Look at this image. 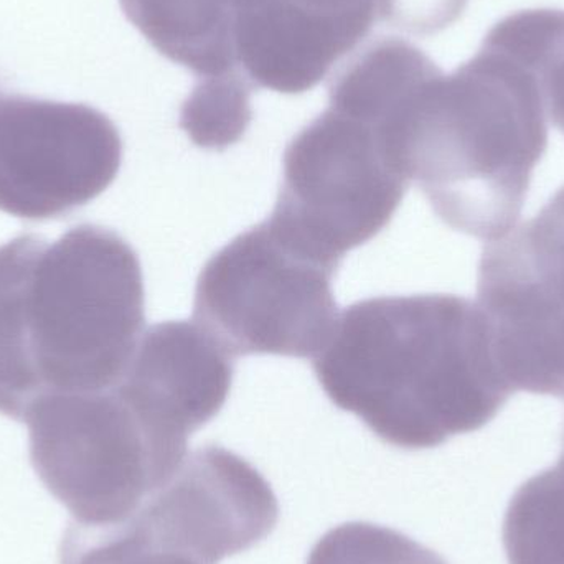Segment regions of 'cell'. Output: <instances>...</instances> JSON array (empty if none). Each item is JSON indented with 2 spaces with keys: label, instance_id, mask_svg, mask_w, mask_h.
<instances>
[{
  "label": "cell",
  "instance_id": "cell-15",
  "mask_svg": "<svg viewBox=\"0 0 564 564\" xmlns=\"http://www.w3.org/2000/svg\"><path fill=\"white\" fill-rule=\"evenodd\" d=\"M254 86L241 69L198 78L181 109V128L202 149L225 151L247 134L253 121Z\"/></svg>",
  "mask_w": 564,
  "mask_h": 564
},
{
  "label": "cell",
  "instance_id": "cell-9",
  "mask_svg": "<svg viewBox=\"0 0 564 564\" xmlns=\"http://www.w3.org/2000/svg\"><path fill=\"white\" fill-rule=\"evenodd\" d=\"M280 519L270 482L221 446L188 454L128 522L198 564H218L263 542Z\"/></svg>",
  "mask_w": 564,
  "mask_h": 564
},
{
  "label": "cell",
  "instance_id": "cell-13",
  "mask_svg": "<svg viewBox=\"0 0 564 564\" xmlns=\"http://www.w3.org/2000/svg\"><path fill=\"white\" fill-rule=\"evenodd\" d=\"M484 42L532 73L546 115L564 134V10H520L497 22Z\"/></svg>",
  "mask_w": 564,
  "mask_h": 564
},
{
  "label": "cell",
  "instance_id": "cell-12",
  "mask_svg": "<svg viewBox=\"0 0 564 564\" xmlns=\"http://www.w3.org/2000/svg\"><path fill=\"white\" fill-rule=\"evenodd\" d=\"M129 22L171 62L197 78L240 69L231 0H119Z\"/></svg>",
  "mask_w": 564,
  "mask_h": 564
},
{
  "label": "cell",
  "instance_id": "cell-6",
  "mask_svg": "<svg viewBox=\"0 0 564 564\" xmlns=\"http://www.w3.org/2000/svg\"><path fill=\"white\" fill-rule=\"evenodd\" d=\"M337 270L263 221L205 264L195 289L194 322L231 358L314 360L337 324L332 291Z\"/></svg>",
  "mask_w": 564,
  "mask_h": 564
},
{
  "label": "cell",
  "instance_id": "cell-16",
  "mask_svg": "<svg viewBox=\"0 0 564 564\" xmlns=\"http://www.w3.org/2000/svg\"><path fill=\"white\" fill-rule=\"evenodd\" d=\"M307 564H447L433 550L387 527L350 522L325 533Z\"/></svg>",
  "mask_w": 564,
  "mask_h": 564
},
{
  "label": "cell",
  "instance_id": "cell-2",
  "mask_svg": "<svg viewBox=\"0 0 564 564\" xmlns=\"http://www.w3.org/2000/svg\"><path fill=\"white\" fill-rule=\"evenodd\" d=\"M381 129L434 214L486 241L512 230L549 148L532 73L486 42L451 75L427 76Z\"/></svg>",
  "mask_w": 564,
  "mask_h": 564
},
{
  "label": "cell",
  "instance_id": "cell-3",
  "mask_svg": "<svg viewBox=\"0 0 564 564\" xmlns=\"http://www.w3.org/2000/svg\"><path fill=\"white\" fill-rule=\"evenodd\" d=\"M15 241L13 321L36 398L116 387L145 322L135 251L95 225L53 245L33 235Z\"/></svg>",
  "mask_w": 564,
  "mask_h": 564
},
{
  "label": "cell",
  "instance_id": "cell-8",
  "mask_svg": "<svg viewBox=\"0 0 564 564\" xmlns=\"http://www.w3.org/2000/svg\"><path fill=\"white\" fill-rule=\"evenodd\" d=\"M122 141L98 109L0 96V212L43 221L85 207L115 182Z\"/></svg>",
  "mask_w": 564,
  "mask_h": 564
},
{
  "label": "cell",
  "instance_id": "cell-10",
  "mask_svg": "<svg viewBox=\"0 0 564 564\" xmlns=\"http://www.w3.org/2000/svg\"><path fill=\"white\" fill-rule=\"evenodd\" d=\"M235 358L197 322L152 325L116 390L152 434L175 453L227 403Z\"/></svg>",
  "mask_w": 564,
  "mask_h": 564
},
{
  "label": "cell",
  "instance_id": "cell-14",
  "mask_svg": "<svg viewBox=\"0 0 564 564\" xmlns=\"http://www.w3.org/2000/svg\"><path fill=\"white\" fill-rule=\"evenodd\" d=\"M503 546L509 564H564V453L513 496Z\"/></svg>",
  "mask_w": 564,
  "mask_h": 564
},
{
  "label": "cell",
  "instance_id": "cell-17",
  "mask_svg": "<svg viewBox=\"0 0 564 564\" xmlns=\"http://www.w3.org/2000/svg\"><path fill=\"white\" fill-rule=\"evenodd\" d=\"M69 530L63 564H198L149 540L126 522L111 529Z\"/></svg>",
  "mask_w": 564,
  "mask_h": 564
},
{
  "label": "cell",
  "instance_id": "cell-1",
  "mask_svg": "<svg viewBox=\"0 0 564 564\" xmlns=\"http://www.w3.org/2000/svg\"><path fill=\"white\" fill-rule=\"evenodd\" d=\"M314 371L335 406L406 451L479 431L516 393L479 305L451 294L355 302Z\"/></svg>",
  "mask_w": 564,
  "mask_h": 564
},
{
  "label": "cell",
  "instance_id": "cell-5",
  "mask_svg": "<svg viewBox=\"0 0 564 564\" xmlns=\"http://www.w3.org/2000/svg\"><path fill=\"white\" fill-rule=\"evenodd\" d=\"M411 178L377 126L328 108L289 142L276 207L282 237L338 268L390 224Z\"/></svg>",
  "mask_w": 564,
  "mask_h": 564
},
{
  "label": "cell",
  "instance_id": "cell-18",
  "mask_svg": "<svg viewBox=\"0 0 564 564\" xmlns=\"http://www.w3.org/2000/svg\"><path fill=\"white\" fill-rule=\"evenodd\" d=\"M469 0H378V22L414 36L443 32L463 17Z\"/></svg>",
  "mask_w": 564,
  "mask_h": 564
},
{
  "label": "cell",
  "instance_id": "cell-19",
  "mask_svg": "<svg viewBox=\"0 0 564 564\" xmlns=\"http://www.w3.org/2000/svg\"><path fill=\"white\" fill-rule=\"evenodd\" d=\"M563 453H564V430H563Z\"/></svg>",
  "mask_w": 564,
  "mask_h": 564
},
{
  "label": "cell",
  "instance_id": "cell-4",
  "mask_svg": "<svg viewBox=\"0 0 564 564\" xmlns=\"http://www.w3.org/2000/svg\"><path fill=\"white\" fill-rule=\"evenodd\" d=\"M23 420L40 479L85 529L128 522L185 459L149 431L115 387L43 393Z\"/></svg>",
  "mask_w": 564,
  "mask_h": 564
},
{
  "label": "cell",
  "instance_id": "cell-11",
  "mask_svg": "<svg viewBox=\"0 0 564 564\" xmlns=\"http://www.w3.org/2000/svg\"><path fill=\"white\" fill-rule=\"evenodd\" d=\"M235 35L304 58L340 59L378 22V0H231Z\"/></svg>",
  "mask_w": 564,
  "mask_h": 564
},
{
  "label": "cell",
  "instance_id": "cell-7",
  "mask_svg": "<svg viewBox=\"0 0 564 564\" xmlns=\"http://www.w3.org/2000/svg\"><path fill=\"white\" fill-rule=\"evenodd\" d=\"M477 295L510 387L564 398V187L484 248Z\"/></svg>",
  "mask_w": 564,
  "mask_h": 564
}]
</instances>
